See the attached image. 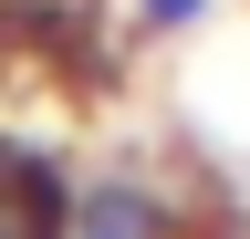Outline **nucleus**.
Instances as JSON below:
<instances>
[{"label": "nucleus", "instance_id": "obj_1", "mask_svg": "<svg viewBox=\"0 0 250 239\" xmlns=\"http://www.w3.org/2000/svg\"><path fill=\"white\" fill-rule=\"evenodd\" d=\"M188 229H198V198L167 166H94V177H73L62 239H188Z\"/></svg>", "mask_w": 250, "mask_h": 239}, {"label": "nucleus", "instance_id": "obj_2", "mask_svg": "<svg viewBox=\"0 0 250 239\" xmlns=\"http://www.w3.org/2000/svg\"><path fill=\"white\" fill-rule=\"evenodd\" d=\"M62 219H73V166L42 135L0 125V239H62Z\"/></svg>", "mask_w": 250, "mask_h": 239}, {"label": "nucleus", "instance_id": "obj_3", "mask_svg": "<svg viewBox=\"0 0 250 239\" xmlns=\"http://www.w3.org/2000/svg\"><path fill=\"white\" fill-rule=\"evenodd\" d=\"M208 11H219V0H136V32L188 42V32H208Z\"/></svg>", "mask_w": 250, "mask_h": 239}, {"label": "nucleus", "instance_id": "obj_4", "mask_svg": "<svg viewBox=\"0 0 250 239\" xmlns=\"http://www.w3.org/2000/svg\"><path fill=\"white\" fill-rule=\"evenodd\" d=\"M188 239H198V229H188Z\"/></svg>", "mask_w": 250, "mask_h": 239}]
</instances>
